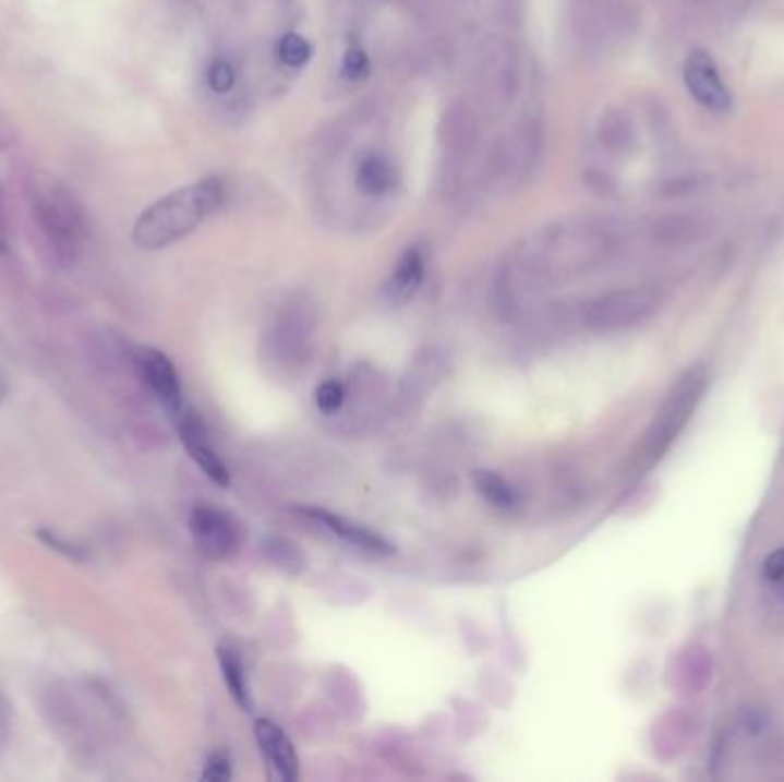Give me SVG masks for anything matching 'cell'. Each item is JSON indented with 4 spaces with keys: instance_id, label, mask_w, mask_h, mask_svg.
Listing matches in <instances>:
<instances>
[{
    "instance_id": "obj_1",
    "label": "cell",
    "mask_w": 784,
    "mask_h": 782,
    "mask_svg": "<svg viewBox=\"0 0 784 782\" xmlns=\"http://www.w3.org/2000/svg\"><path fill=\"white\" fill-rule=\"evenodd\" d=\"M613 249L615 234L606 222L594 218L555 222L521 245L517 264L507 266L505 274L528 282L574 278L606 260Z\"/></svg>"
},
{
    "instance_id": "obj_2",
    "label": "cell",
    "mask_w": 784,
    "mask_h": 782,
    "mask_svg": "<svg viewBox=\"0 0 784 782\" xmlns=\"http://www.w3.org/2000/svg\"><path fill=\"white\" fill-rule=\"evenodd\" d=\"M226 203V184L218 177L189 184L149 205L133 226L131 239L143 251H159L184 239Z\"/></svg>"
},
{
    "instance_id": "obj_3",
    "label": "cell",
    "mask_w": 784,
    "mask_h": 782,
    "mask_svg": "<svg viewBox=\"0 0 784 782\" xmlns=\"http://www.w3.org/2000/svg\"><path fill=\"white\" fill-rule=\"evenodd\" d=\"M33 207L37 226L56 260L62 266L74 264L83 251L87 232V220L79 200L64 187L47 182L37 189Z\"/></svg>"
},
{
    "instance_id": "obj_4",
    "label": "cell",
    "mask_w": 784,
    "mask_h": 782,
    "mask_svg": "<svg viewBox=\"0 0 784 782\" xmlns=\"http://www.w3.org/2000/svg\"><path fill=\"white\" fill-rule=\"evenodd\" d=\"M709 386V372L704 365H692L688 368L679 382L670 388L661 411L656 413L652 428L647 432L644 441V453L647 457L656 461L665 455L675 438L684 432L686 424L690 422L692 413H696L698 405L702 401Z\"/></svg>"
},
{
    "instance_id": "obj_5",
    "label": "cell",
    "mask_w": 784,
    "mask_h": 782,
    "mask_svg": "<svg viewBox=\"0 0 784 782\" xmlns=\"http://www.w3.org/2000/svg\"><path fill=\"white\" fill-rule=\"evenodd\" d=\"M480 136V122L475 110L468 101L447 104L438 124V147H441V166H438V187L450 193L459 187L463 166L468 164L470 154L475 149Z\"/></svg>"
},
{
    "instance_id": "obj_6",
    "label": "cell",
    "mask_w": 784,
    "mask_h": 782,
    "mask_svg": "<svg viewBox=\"0 0 784 782\" xmlns=\"http://www.w3.org/2000/svg\"><path fill=\"white\" fill-rule=\"evenodd\" d=\"M315 333V310L305 299L289 301L272 333L266 335V363L276 365L278 374L299 372L307 363Z\"/></svg>"
},
{
    "instance_id": "obj_7",
    "label": "cell",
    "mask_w": 784,
    "mask_h": 782,
    "mask_svg": "<svg viewBox=\"0 0 784 782\" xmlns=\"http://www.w3.org/2000/svg\"><path fill=\"white\" fill-rule=\"evenodd\" d=\"M661 308V297L652 287H622L596 297L586 308V324L601 333L634 328L652 320Z\"/></svg>"
},
{
    "instance_id": "obj_8",
    "label": "cell",
    "mask_w": 784,
    "mask_h": 782,
    "mask_svg": "<svg viewBox=\"0 0 784 782\" xmlns=\"http://www.w3.org/2000/svg\"><path fill=\"white\" fill-rule=\"evenodd\" d=\"M519 85V60L507 41L489 44L480 58L478 70V87L482 95V104L491 113H500L505 110L514 95H517Z\"/></svg>"
},
{
    "instance_id": "obj_9",
    "label": "cell",
    "mask_w": 784,
    "mask_h": 782,
    "mask_svg": "<svg viewBox=\"0 0 784 782\" xmlns=\"http://www.w3.org/2000/svg\"><path fill=\"white\" fill-rule=\"evenodd\" d=\"M189 528L197 551L209 561H228L239 549V530L226 512L212 505H197L191 512Z\"/></svg>"
},
{
    "instance_id": "obj_10",
    "label": "cell",
    "mask_w": 784,
    "mask_h": 782,
    "mask_svg": "<svg viewBox=\"0 0 784 782\" xmlns=\"http://www.w3.org/2000/svg\"><path fill=\"white\" fill-rule=\"evenodd\" d=\"M684 83L690 97L711 113H725L732 106V95L707 51H690L684 62Z\"/></svg>"
},
{
    "instance_id": "obj_11",
    "label": "cell",
    "mask_w": 784,
    "mask_h": 782,
    "mask_svg": "<svg viewBox=\"0 0 784 782\" xmlns=\"http://www.w3.org/2000/svg\"><path fill=\"white\" fill-rule=\"evenodd\" d=\"M133 361H136L138 374L149 393L159 399V405L172 416L182 413V382H179L177 368L168 356L159 349L141 347Z\"/></svg>"
},
{
    "instance_id": "obj_12",
    "label": "cell",
    "mask_w": 784,
    "mask_h": 782,
    "mask_svg": "<svg viewBox=\"0 0 784 782\" xmlns=\"http://www.w3.org/2000/svg\"><path fill=\"white\" fill-rule=\"evenodd\" d=\"M542 147L544 139L540 124L534 120L519 122L498 149V170L503 175L523 180V177H528L536 168V164H540Z\"/></svg>"
},
{
    "instance_id": "obj_13",
    "label": "cell",
    "mask_w": 784,
    "mask_h": 782,
    "mask_svg": "<svg viewBox=\"0 0 784 782\" xmlns=\"http://www.w3.org/2000/svg\"><path fill=\"white\" fill-rule=\"evenodd\" d=\"M177 432H179V438H182V443H184L186 453L191 455V459L200 466V471H203L218 486H228L230 471H228V466L222 464V459L218 457L214 443L209 438V432L205 428V422L200 420V416L193 411L179 413Z\"/></svg>"
},
{
    "instance_id": "obj_14",
    "label": "cell",
    "mask_w": 784,
    "mask_h": 782,
    "mask_svg": "<svg viewBox=\"0 0 784 782\" xmlns=\"http://www.w3.org/2000/svg\"><path fill=\"white\" fill-rule=\"evenodd\" d=\"M255 739L274 780L294 782L299 778V757L282 727L274 721L260 719L255 723Z\"/></svg>"
},
{
    "instance_id": "obj_15",
    "label": "cell",
    "mask_w": 784,
    "mask_h": 782,
    "mask_svg": "<svg viewBox=\"0 0 784 782\" xmlns=\"http://www.w3.org/2000/svg\"><path fill=\"white\" fill-rule=\"evenodd\" d=\"M303 514L307 519H312L315 524H319L322 528L330 530L335 538L345 540L347 544L355 546V549H363L367 553H376V555H390L395 549L388 540L381 538V534L358 526L353 521H347L345 517H335V514L326 512V509H319V507H305Z\"/></svg>"
},
{
    "instance_id": "obj_16",
    "label": "cell",
    "mask_w": 784,
    "mask_h": 782,
    "mask_svg": "<svg viewBox=\"0 0 784 782\" xmlns=\"http://www.w3.org/2000/svg\"><path fill=\"white\" fill-rule=\"evenodd\" d=\"M424 278V253L420 245H413L399 257L395 272L386 285V297L390 303H407L415 297V292Z\"/></svg>"
},
{
    "instance_id": "obj_17",
    "label": "cell",
    "mask_w": 784,
    "mask_h": 782,
    "mask_svg": "<svg viewBox=\"0 0 784 782\" xmlns=\"http://www.w3.org/2000/svg\"><path fill=\"white\" fill-rule=\"evenodd\" d=\"M397 168L386 154H367L355 170L358 191L370 197L390 193L397 187Z\"/></svg>"
},
{
    "instance_id": "obj_18",
    "label": "cell",
    "mask_w": 784,
    "mask_h": 782,
    "mask_svg": "<svg viewBox=\"0 0 784 782\" xmlns=\"http://www.w3.org/2000/svg\"><path fill=\"white\" fill-rule=\"evenodd\" d=\"M218 663H220L222 679H226V686L230 690V696L234 698V702L243 711H253V693H251V686H249V677H245L243 661L239 659L234 647L220 645L218 647Z\"/></svg>"
},
{
    "instance_id": "obj_19",
    "label": "cell",
    "mask_w": 784,
    "mask_h": 782,
    "mask_svg": "<svg viewBox=\"0 0 784 782\" xmlns=\"http://www.w3.org/2000/svg\"><path fill=\"white\" fill-rule=\"evenodd\" d=\"M473 484L478 489V494L491 503L498 509H511L517 507V494L509 486V482L505 478H500L494 471H475L473 476Z\"/></svg>"
},
{
    "instance_id": "obj_20",
    "label": "cell",
    "mask_w": 784,
    "mask_h": 782,
    "mask_svg": "<svg viewBox=\"0 0 784 782\" xmlns=\"http://www.w3.org/2000/svg\"><path fill=\"white\" fill-rule=\"evenodd\" d=\"M576 5L582 31L588 33V37H594L611 26L617 0H576Z\"/></svg>"
},
{
    "instance_id": "obj_21",
    "label": "cell",
    "mask_w": 784,
    "mask_h": 782,
    "mask_svg": "<svg viewBox=\"0 0 784 782\" xmlns=\"http://www.w3.org/2000/svg\"><path fill=\"white\" fill-rule=\"evenodd\" d=\"M262 551L264 555L268 557V563H272L274 567H278L280 572L285 574H291L297 576L305 569V557L303 553L291 544L289 540H282V538H268L266 542H262Z\"/></svg>"
},
{
    "instance_id": "obj_22",
    "label": "cell",
    "mask_w": 784,
    "mask_h": 782,
    "mask_svg": "<svg viewBox=\"0 0 784 782\" xmlns=\"http://www.w3.org/2000/svg\"><path fill=\"white\" fill-rule=\"evenodd\" d=\"M315 405L324 416L340 413L347 405V386L338 378H328L315 390Z\"/></svg>"
},
{
    "instance_id": "obj_23",
    "label": "cell",
    "mask_w": 784,
    "mask_h": 782,
    "mask_svg": "<svg viewBox=\"0 0 784 782\" xmlns=\"http://www.w3.org/2000/svg\"><path fill=\"white\" fill-rule=\"evenodd\" d=\"M278 58L287 64V67H303L307 64V60L312 58V47L307 44V39H303L301 35H285L278 44Z\"/></svg>"
},
{
    "instance_id": "obj_24",
    "label": "cell",
    "mask_w": 784,
    "mask_h": 782,
    "mask_svg": "<svg viewBox=\"0 0 784 782\" xmlns=\"http://www.w3.org/2000/svg\"><path fill=\"white\" fill-rule=\"evenodd\" d=\"M207 81H209V87L216 93V95H226L230 93L234 87V81H237V72L234 67L228 62V60H216L212 62L209 72H207Z\"/></svg>"
},
{
    "instance_id": "obj_25",
    "label": "cell",
    "mask_w": 784,
    "mask_h": 782,
    "mask_svg": "<svg viewBox=\"0 0 784 782\" xmlns=\"http://www.w3.org/2000/svg\"><path fill=\"white\" fill-rule=\"evenodd\" d=\"M626 136H629V131H626L622 116L611 113L606 120L601 122V141L606 143L611 149L622 147L626 143Z\"/></svg>"
},
{
    "instance_id": "obj_26",
    "label": "cell",
    "mask_w": 784,
    "mask_h": 782,
    "mask_svg": "<svg viewBox=\"0 0 784 782\" xmlns=\"http://www.w3.org/2000/svg\"><path fill=\"white\" fill-rule=\"evenodd\" d=\"M232 778V759L228 753H214L209 755L205 771H203V780L209 782H226Z\"/></svg>"
},
{
    "instance_id": "obj_27",
    "label": "cell",
    "mask_w": 784,
    "mask_h": 782,
    "mask_svg": "<svg viewBox=\"0 0 784 782\" xmlns=\"http://www.w3.org/2000/svg\"><path fill=\"white\" fill-rule=\"evenodd\" d=\"M761 576H764V580H769V584L775 586L784 584V546L775 549L764 557V563H761Z\"/></svg>"
},
{
    "instance_id": "obj_28",
    "label": "cell",
    "mask_w": 784,
    "mask_h": 782,
    "mask_svg": "<svg viewBox=\"0 0 784 782\" xmlns=\"http://www.w3.org/2000/svg\"><path fill=\"white\" fill-rule=\"evenodd\" d=\"M342 72L347 79H365L370 72V60L361 49H351L345 56V67Z\"/></svg>"
},
{
    "instance_id": "obj_29",
    "label": "cell",
    "mask_w": 784,
    "mask_h": 782,
    "mask_svg": "<svg viewBox=\"0 0 784 782\" xmlns=\"http://www.w3.org/2000/svg\"><path fill=\"white\" fill-rule=\"evenodd\" d=\"M8 251V230H5V212L3 205H0V255Z\"/></svg>"
},
{
    "instance_id": "obj_30",
    "label": "cell",
    "mask_w": 784,
    "mask_h": 782,
    "mask_svg": "<svg viewBox=\"0 0 784 782\" xmlns=\"http://www.w3.org/2000/svg\"><path fill=\"white\" fill-rule=\"evenodd\" d=\"M5 732H8V711H5L3 702H0V744H3V739H5Z\"/></svg>"
},
{
    "instance_id": "obj_31",
    "label": "cell",
    "mask_w": 784,
    "mask_h": 782,
    "mask_svg": "<svg viewBox=\"0 0 784 782\" xmlns=\"http://www.w3.org/2000/svg\"><path fill=\"white\" fill-rule=\"evenodd\" d=\"M721 3H723V5H729L732 10H736V8H744V5L752 3V0H721Z\"/></svg>"
},
{
    "instance_id": "obj_32",
    "label": "cell",
    "mask_w": 784,
    "mask_h": 782,
    "mask_svg": "<svg viewBox=\"0 0 784 782\" xmlns=\"http://www.w3.org/2000/svg\"><path fill=\"white\" fill-rule=\"evenodd\" d=\"M5 393H8V382H5V376L0 374V401L5 399Z\"/></svg>"
}]
</instances>
